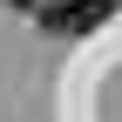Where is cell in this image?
Returning a JSON list of instances; mask_svg holds the SVG:
<instances>
[{
  "instance_id": "1",
  "label": "cell",
  "mask_w": 122,
  "mask_h": 122,
  "mask_svg": "<svg viewBox=\"0 0 122 122\" xmlns=\"http://www.w3.org/2000/svg\"><path fill=\"white\" fill-rule=\"evenodd\" d=\"M115 14V0H48L41 7V27L48 34H88V27H102Z\"/></svg>"
},
{
  "instance_id": "2",
  "label": "cell",
  "mask_w": 122,
  "mask_h": 122,
  "mask_svg": "<svg viewBox=\"0 0 122 122\" xmlns=\"http://www.w3.org/2000/svg\"><path fill=\"white\" fill-rule=\"evenodd\" d=\"M14 7H48V0H14Z\"/></svg>"
}]
</instances>
